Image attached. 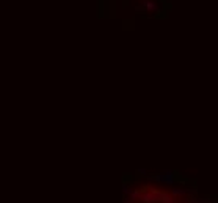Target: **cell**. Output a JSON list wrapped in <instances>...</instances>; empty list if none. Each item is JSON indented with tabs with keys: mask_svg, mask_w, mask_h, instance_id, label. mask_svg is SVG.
<instances>
[{
	"mask_svg": "<svg viewBox=\"0 0 218 203\" xmlns=\"http://www.w3.org/2000/svg\"><path fill=\"white\" fill-rule=\"evenodd\" d=\"M124 203H130V200H126V202H124Z\"/></svg>",
	"mask_w": 218,
	"mask_h": 203,
	"instance_id": "cell-2",
	"label": "cell"
},
{
	"mask_svg": "<svg viewBox=\"0 0 218 203\" xmlns=\"http://www.w3.org/2000/svg\"><path fill=\"white\" fill-rule=\"evenodd\" d=\"M184 192H185V191H182V189H174V191H173L174 195H180V194H184Z\"/></svg>",
	"mask_w": 218,
	"mask_h": 203,
	"instance_id": "cell-1",
	"label": "cell"
}]
</instances>
